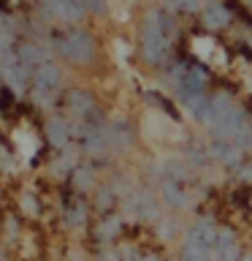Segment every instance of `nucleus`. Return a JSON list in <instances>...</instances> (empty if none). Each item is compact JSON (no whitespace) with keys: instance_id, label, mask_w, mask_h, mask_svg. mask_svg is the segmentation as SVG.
<instances>
[{"instance_id":"f257e3e1","label":"nucleus","mask_w":252,"mask_h":261,"mask_svg":"<svg viewBox=\"0 0 252 261\" xmlns=\"http://www.w3.org/2000/svg\"><path fill=\"white\" fill-rule=\"evenodd\" d=\"M54 46H57V52H60L62 60H68L71 65H76V68H87V65H92L95 57H98V41H95L92 33L87 28H81V24H71V28H65L62 33H57Z\"/></svg>"},{"instance_id":"9d476101","label":"nucleus","mask_w":252,"mask_h":261,"mask_svg":"<svg viewBox=\"0 0 252 261\" xmlns=\"http://www.w3.org/2000/svg\"><path fill=\"white\" fill-rule=\"evenodd\" d=\"M117 191H114L111 185H101V188H95V196H92V207L95 212H101V215H106V212H111L114 210V204H117Z\"/></svg>"},{"instance_id":"6e6552de","label":"nucleus","mask_w":252,"mask_h":261,"mask_svg":"<svg viewBox=\"0 0 252 261\" xmlns=\"http://www.w3.org/2000/svg\"><path fill=\"white\" fill-rule=\"evenodd\" d=\"M119 234H122V218L119 215H111V212L101 215V218L95 220V226H92V237H95V242H101V245L114 242Z\"/></svg>"},{"instance_id":"423d86ee","label":"nucleus","mask_w":252,"mask_h":261,"mask_svg":"<svg viewBox=\"0 0 252 261\" xmlns=\"http://www.w3.org/2000/svg\"><path fill=\"white\" fill-rule=\"evenodd\" d=\"M62 223L68 228H84L89 223V207L79 193H73L71 199L62 204Z\"/></svg>"},{"instance_id":"f03ea898","label":"nucleus","mask_w":252,"mask_h":261,"mask_svg":"<svg viewBox=\"0 0 252 261\" xmlns=\"http://www.w3.org/2000/svg\"><path fill=\"white\" fill-rule=\"evenodd\" d=\"M62 87V71L54 60H44L30 71V93L36 101H52V95Z\"/></svg>"},{"instance_id":"7ed1b4c3","label":"nucleus","mask_w":252,"mask_h":261,"mask_svg":"<svg viewBox=\"0 0 252 261\" xmlns=\"http://www.w3.org/2000/svg\"><path fill=\"white\" fill-rule=\"evenodd\" d=\"M41 11H44L46 22H57V24H65V28L84 22L87 16L84 6L79 0H41Z\"/></svg>"},{"instance_id":"ddd939ff","label":"nucleus","mask_w":252,"mask_h":261,"mask_svg":"<svg viewBox=\"0 0 252 261\" xmlns=\"http://www.w3.org/2000/svg\"><path fill=\"white\" fill-rule=\"evenodd\" d=\"M38 3H41V0H38Z\"/></svg>"},{"instance_id":"f8f14e48","label":"nucleus","mask_w":252,"mask_h":261,"mask_svg":"<svg viewBox=\"0 0 252 261\" xmlns=\"http://www.w3.org/2000/svg\"><path fill=\"white\" fill-rule=\"evenodd\" d=\"M247 3H249V8H252V0H247Z\"/></svg>"},{"instance_id":"20e7f679","label":"nucleus","mask_w":252,"mask_h":261,"mask_svg":"<svg viewBox=\"0 0 252 261\" xmlns=\"http://www.w3.org/2000/svg\"><path fill=\"white\" fill-rule=\"evenodd\" d=\"M103 136H106V144H109L111 152H125L136 142V130H133V125H130L128 120L106 122V125H103Z\"/></svg>"},{"instance_id":"9b49d317","label":"nucleus","mask_w":252,"mask_h":261,"mask_svg":"<svg viewBox=\"0 0 252 261\" xmlns=\"http://www.w3.org/2000/svg\"><path fill=\"white\" fill-rule=\"evenodd\" d=\"M166 11L195 14V11H201V0H166Z\"/></svg>"},{"instance_id":"0eeeda50","label":"nucleus","mask_w":252,"mask_h":261,"mask_svg":"<svg viewBox=\"0 0 252 261\" xmlns=\"http://www.w3.org/2000/svg\"><path fill=\"white\" fill-rule=\"evenodd\" d=\"M160 196H163V201L168 204L171 210H187L190 207V193L182 188V182L174 177H163V182H160Z\"/></svg>"},{"instance_id":"39448f33","label":"nucleus","mask_w":252,"mask_h":261,"mask_svg":"<svg viewBox=\"0 0 252 261\" xmlns=\"http://www.w3.org/2000/svg\"><path fill=\"white\" fill-rule=\"evenodd\" d=\"M201 19L206 22V28L223 30L233 22V11H231V6H228V0H209V3L201 8Z\"/></svg>"},{"instance_id":"1a4fd4ad","label":"nucleus","mask_w":252,"mask_h":261,"mask_svg":"<svg viewBox=\"0 0 252 261\" xmlns=\"http://www.w3.org/2000/svg\"><path fill=\"white\" fill-rule=\"evenodd\" d=\"M71 185H73V193H79V196L95 191V169L92 166H73Z\"/></svg>"}]
</instances>
